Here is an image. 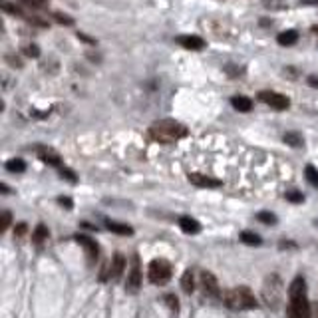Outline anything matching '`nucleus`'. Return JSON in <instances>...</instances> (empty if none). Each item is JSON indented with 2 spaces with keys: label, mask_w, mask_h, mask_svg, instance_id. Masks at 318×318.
Masks as SVG:
<instances>
[{
  "label": "nucleus",
  "mask_w": 318,
  "mask_h": 318,
  "mask_svg": "<svg viewBox=\"0 0 318 318\" xmlns=\"http://www.w3.org/2000/svg\"><path fill=\"white\" fill-rule=\"evenodd\" d=\"M106 227L111 231V233H118V235H131L133 233V229L126 223H115V221H107Z\"/></svg>",
  "instance_id": "obj_17"
},
{
  "label": "nucleus",
  "mask_w": 318,
  "mask_h": 318,
  "mask_svg": "<svg viewBox=\"0 0 318 318\" xmlns=\"http://www.w3.org/2000/svg\"><path fill=\"white\" fill-rule=\"evenodd\" d=\"M288 298H291V304H288V314L295 318H308L310 316V304L306 298V282L302 276H297L291 286H288Z\"/></svg>",
  "instance_id": "obj_2"
},
{
  "label": "nucleus",
  "mask_w": 318,
  "mask_h": 318,
  "mask_svg": "<svg viewBox=\"0 0 318 318\" xmlns=\"http://www.w3.org/2000/svg\"><path fill=\"white\" fill-rule=\"evenodd\" d=\"M258 100L267 106H271V107H275V109H286L291 106V100L282 94H278V92H261L258 94Z\"/></svg>",
  "instance_id": "obj_6"
},
{
  "label": "nucleus",
  "mask_w": 318,
  "mask_h": 318,
  "mask_svg": "<svg viewBox=\"0 0 318 318\" xmlns=\"http://www.w3.org/2000/svg\"><path fill=\"white\" fill-rule=\"evenodd\" d=\"M54 18H56L58 22H60V24H68V26H72V24H74V20H72V18H68L66 14H54Z\"/></svg>",
  "instance_id": "obj_32"
},
{
  "label": "nucleus",
  "mask_w": 318,
  "mask_h": 318,
  "mask_svg": "<svg viewBox=\"0 0 318 318\" xmlns=\"http://www.w3.org/2000/svg\"><path fill=\"white\" fill-rule=\"evenodd\" d=\"M181 286H183V291H185L187 295H191V293L195 291V278H193V271H191V269L183 273V276H181Z\"/></svg>",
  "instance_id": "obj_19"
},
{
  "label": "nucleus",
  "mask_w": 318,
  "mask_h": 318,
  "mask_svg": "<svg viewBox=\"0 0 318 318\" xmlns=\"http://www.w3.org/2000/svg\"><path fill=\"white\" fill-rule=\"evenodd\" d=\"M124 271H126V256L122 253H115L113 254V261H111V267H109V273H111L109 278L118 280L124 275Z\"/></svg>",
  "instance_id": "obj_11"
},
{
  "label": "nucleus",
  "mask_w": 318,
  "mask_h": 318,
  "mask_svg": "<svg viewBox=\"0 0 318 318\" xmlns=\"http://www.w3.org/2000/svg\"><path fill=\"white\" fill-rule=\"evenodd\" d=\"M312 32H314V34H318V26H314V28H312Z\"/></svg>",
  "instance_id": "obj_38"
},
{
  "label": "nucleus",
  "mask_w": 318,
  "mask_h": 318,
  "mask_svg": "<svg viewBox=\"0 0 318 318\" xmlns=\"http://www.w3.org/2000/svg\"><path fill=\"white\" fill-rule=\"evenodd\" d=\"M199 280H201V286H203L205 297H209V298H221V286H219L217 278L211 273L203 271V273H201V276H199Z\"/></svg>",
  "instance_id": "obj_5"
},
{
  "label": "nucleus",
  "mask_w": 318,
  "mask_h": 318,
  "mask_svg": "<svg viewBox=\"0 0 318 318\" xmlns=\"http://www.w3.org/2000/svg\"><path fill=\"white\" fill-rule=\"evenodd\" d=\"M36 153H38V157H40L44 163H48V165L60 167V163H62L60 155H58L56 151H52V149H48V148H38V149H36Z\"/></svg>",
  "instance_id": "obj_13"
},
{
  "label": "nucleus",
  "mask_w": 318,
  "mask_h": 318,
  "mask_svg": "<svg viewBox=\"0 0 318 318\" xmlns=\"http://www.w3.org/2000/svg\"><path fill=\"white\" fill-rule=\"evenodd\" d=\"M58 203H60L62 207H66V209H72L74 207V201L70 197H58Z\"/></svg>",
  "instance_id": "obj_31"
},
{
  "label": "nucleus",
  "mask_w": 318,
  "mask_h": 318,
  "mask_svg": "<svg viewBox=\"0 0 318 318\" xmlns=\"http://www.w3.org/2000/svg\"><path fill=\"white\" fill-rule=\"evenodd\" d=\"M185 135H187V127L175 120H159L149 127V137L157 143H165V146L183 139Z\"/></svg>",
  "instance_id": "obj_1"
},
{
  "label": "nucleus",
  "mask_w": 318,
  "mask_h": 318,
  "mask_svg": "<svg viewBox=\"0 0 318 318\" xmlns=\"http://www.w3.org/2000/svg\"><path fill=\"white\" fill-rule=\"evenodd\" d=\"M265 298L269 300V306L273 302V306H276V302H280V295H282V286H280V280L278 276H269L267 278V284H265Z\"/></svg>",
  "instance_id": "obj_7"
},
{
  "label": "nucleus",
  "mask_w": 318,
  "mask_h": 318,
  "mask_svg": "<svg viewBox=\"0 0 318 318\" xmlns=\"http://www.w3.org/2000/svg\"><path fill=\"white\" fill-rule=\"evenodd\" d=\"M241 241L245 245H251V247H258V245L263 243L261 237H258L256 233H251V231H243V233H241Z\"/></svg>",
  "instance_id": "obj_20"
},
{
  "label": "nucleus",
  "mask_w": 318,
  "mask_h": 318,
  "mask_svg": "<svg viewBox=\"0 0 318 318\" xmlns=\"http://www.w3.org/2000/svg\"><path fill=\"white\" fill-rule=\"evenodd\" d=\"M74 239H76V243H80V245L85 249V253H88V256H90V261H96V258H98V253H100L98 243H96L94 239H90V237H85V235H76Z\"/></svg>",
  "instance_id": "obj_10"
},
{
  "label": "nucleus",
  "mask_w": 318,
  "mask_h": 318,
  "mask_svg": "<svg viewBox=\"0 0 318 318\" xmlns=\"http://www.w3.org/2000/svg\"><path fill=\"white\" fill-rule=\"evenodd\" d=\"M10 223H12V215L8 211H4L2 213V221H0V233H4V231L10 227Z\"/></svg>",
  "instance_id": "obj_29"
},
{
  "label": "nucleus",
  "mask_w": 318,
  "mask_h": 318,
  "mask_svg": "<svg viewBox=\"0 0 318 318\" xmlns=\"http://www.w3.org/2000/svg\"><path fill=\"white\" fill-rule=\"evenodd\" d=\"M316 225H318V223H316Z\"/></svg>",
  "instance_id": "obj_39"
},
{
  "label": "nucleus",
  "mask_w": 318,
  "mask_h": 318,
  "mask_svg": "<svg viewBox=\"0 0 318 318\" xmlns=\"http://www.w3.org/2000/svg\"><path fill=\"white\" fill-rule=\"evenodd\" d=\"M256 221L258 223H265V225H276V215L275 213H269V211H261V213H256Z\"/></svg>",
  "instance_id": "obj_23"
},
{
  "label": "nucleus",
  "mask_w": 318,
  "mask_h": 318,
  "mask_svg": "<svg viewBox=\"0 0 318 318\" xmlns=\"http://www.w3.org/2000/svg\"><path fill=\"white\" fill-rule=\"evenodd\" d=\"M0 189H2V193H10V189H8V185H6V183L0 185Z\"/></svg>",
  "instance_id": "obj_37"
},
{
  "label": "nucleus",
  "mask_w": 318,
  "mask_h": 318,
  "mask_svg": "<svg viewBox=\"0 0 318 318\" xmlns=\"http://www.w3.org/2000/svg\"><path fill=\"white\" fill-rule=\"evenodd\" d=\"M276 42H278L280 46H293V44H297V42H298V32H297V30H286V32H280V34H278V38H276Z\"/></svg>",
  "instance_id": "obj_16"
},
{
  "label": "nucleus",
  "mask_w": 318,
  "mask_h": 318,
  "mask_svg": "<svg viewBox=\"0 0 318 318\" xmlns=\"http://www.w3.org/2000/svg\"><path fill=\"white\" fill-rule=\"evenodd\" d=\"M48 229H46V225H38L36 229H34V233H32V241L36 243V245H40L42 241H46L48 239Z\"/></svg>",
  "instance_id": "obj_21"
},
{
  "label": "nucleus",
  "mask_w": 318,
  "mask_h": 318,
  "mask_svg": "<svg viewBox=\"0 0 318 318\" xmlns=\"http://www.w3.org/2000/svg\"><path fill=\"white\" fill-rule=\"evenodd\" d=\"M189 181H191L193 185H197V187H205V189H213V187H221V185H223L221 179L203 175V173H189Z\"/></svg>",
  "instance_id": "obj_9"
},
{
  "label": "nucleus",
  "mask_w": 318,
  "mask_h": 318,
  "mask_svg": "<svg viewBox=\"0 0 318 318\" xmlns=\"http://www.w3.org/2000/svg\"><path fill=\"white\" fill-rule=\"evenodd\" d=\"M263 6L271 10H282L286 6V0H263Z\"/></svg>",
  "instance_id": "obj_25"
},
{
  "label": "nucleus",
  "mask_w": 318,
  "mask_h": 318,
  "mask_svg": "<svg viewBox=\"0 0 318 318\" xmlns=\"http://www.w3.org/2000/svg\"><path fill=\"white\" fill-rule=\"evenodd\" d=\"M225 306H229L231 310H247V308H256L258 302L254 298V295L251 293L249 286H237L231 288L223 295Z\"/></svg>",
  "instance_id": "obj_3"
},
{
  "label": "nucleus",
  "mask_w": 318,
  "mask_h": 318,
  "mask_svg": "<svg viewBox=\"0 0 318 318\" xmlns=\"http://www.w3.org/2000/svg\"><path fill=\"white\" fill-rule=\"evenodd\" d=\"M6 169L12 171V173H24L26 171V163L22 159H10V161H6Z\"/></svg>",
  "instance_id": "obj_24"
},
{
  "label": "nucleus",
  "mask_w": 318,
  "mask_h": 318,
  "mask_svg": "<svg viewBox=\"0 0 318 318\" xmlns=\"http://www.w3.org/2000/svg\"><path fill=\"white\" fill-rule=\"evenodd\" d=\"M304 173H306V179H308V183H310L312 187H316V189H318V169H316L314 165H306Z\"/></svg>",
  "instance_id": "obj_22"
},
{
  "label": "nucleus",
  "mask_w": 318,
  "mask_h": 318,
  "mask_svg": "<svg viewBox=\"0 0 318 318\" xmlns=\"http://www.w3.org/2000/svg\"><path fill=\"white\" fill-rule=\"evenodd\" d=\"M286 201H291V203H302L304 197L300 191H286Z\"/></svg>",
  "instance_id": "obj_26"
},
{
  "label": "nucleus",
  "mask_w": 318,
  "mask_h": 318,
  "mask_svg": "<svg viewBox=\"0 0 318 318\" xmlns=\"http://www.w3.org/2000/svg\"><path fill=\"white\" fill-rule=\"evenodd\" d=\"M165 300H167V304H169V308H171V310H177V308H179L177 298L173 297V295H167V297H165Z\"/></svg>",
  "instance_id": "obj_33"
},
{
  "label": "nucleus",
  "mask_w": 318,
  "mask_h": 318,
  "mask_svg": "<svg viewBox=\"0 0 318 318\" xmlns=\"http://www.w3.org/2000/svg\"><path fill=\"white\" fill-rule=\"evenodd\" d=\"M60 173H62V177H66L70 183H76V181H78V177L74 175V171H72V169H66V167H62V169H60Z\"/></svg>",
  "instance_id": "obj_30"
},
{
  "label": "nucleus",
  "mask_w": 318,
  "mask_h": 318,
  "mask_svg": "<svg viewBox=\"0 0 318 318\" xmlns=\"http://www.w3.org/2000/svg\"><path fill=\"white\" fill-rule=\"evenodd\" d=\"M24 233H26V225H24V223H20V225H18V229H16V235H18V237H22Z\"/></svg>",
  "instance_id": "obj_35"
},
{
  "label": "nucleus",
  "mask_w": 318,
  "mask_h": 318,
  "mask_svg": "<svg viewBox=\"0 0 318 318\" xmlns=\"http://www.w3.org/2000/svg\"><path fill=\"white\" fill-rule=\"evenodd\" d=\"M24 54L30 56V58H38V56H40V48H38L36 44H26V46H24Z\"/></svg>",
  "instance_id": "obj_28"
},
{
  "label": "nucleus",
  "mask_w": 318,
  "mask_h": 318,
  "mask_svg": "<svg viewBox=\"0 0 318 318\" xmlns=\"http://www.w3.org/2000/svg\"><path fill=\"white\" fill-rule=\"evenodd\" d=\"M177 42H179L183 48H187V50H195V52L205 48V40H203V38H199V36H179Z\"/></svg>",
  "instance_id": "obj_12"
},
{
  "label": "nucleus",
  "mask_w": 318,
  "mask_h": 318,
  "mask_svg": "<svg viewBox=\"0 0 318 318\" xmlns=\"http://www.w3.org/2000/svg\"><path fill=\"white\" fill-rule=\"evenodd\" d=\"M78 38H80V40H84V42H90V44H96V40H92V38H88V36H84L82 32H78Z\"/></svg>",
  "instance_id": "obj_36"
},
{
  "label": "nucleus",
  "mask_w": 318,
  "mask_h": 318,
  "mask_svg": "<svg viewBox=\"0 0 318 318\" xmlns=\"http://www.w3.org/2000/svg\"><path fill=\"white\" fill-rule=\"evenodd\" d=\"M284 143H288L291 148H302L304 146V137L300 135V133H297V131H288V133H284Z\"/></svg>",
  "instance_id": "obj_18"
},
{
  "label": "nucleus",
  "mask_w": 318,
  "mask_h": 318,
  "mask_svg": "<svg viewBox=\"0 0 318 318\" xmlns=\"http://www.w3.org/2000/svg\"><path fill=\"white\" fill-rule=\"evenodd\" d=\"M141 286V267H139V256L133 254L131 256V269L127 275V291L129 293H137Z\"/></svg>",
  "instance_id": "obj_8"
},
{
  "label": "nucleus",
  "mask_w": 318,
  "mask_h": 318,
  "mask_svg": "<svg viewBox=\"0 0 318 318\" xmlns=\"http://www.w3.org/2000/svg\"><path fill=\"white\" fill-rule=\"evenodd\" d=\"M231 106H233L237 111L247 113V111L253 109V100H249L247 96H233L231 98Z\"/></svg>",
  "instance_id": "obj_15"
},
{
  "label": "nucleus",
  "mask_w": 318,
  "mask_h": 318,
  "mask_svg": "<svg viewBox=\"0 0 318 318\" xmlns=\"http://www.w3.org/2000/svg\"><path fill=\"white\" fill-rule=\"evenodd\" d=\"M171 275H173V267H171V263L165 261V258H153V261L149 263V269H148L149 282L165 284V282H169Z\"/></svg>",
  "instance_id": "obj_4"
},
{
  "label": "nucleus",
  "mask_w": 318,
  "mask_h": 318,
  "mask_svg": "<svg viewBox=\"0 0 318 318\" xmlns=\"http://www.w3.org/2000/svg\"><path fill=\"white\" fill-rule=\"evenodd\" d=\"M179 227H181L183 233H187V235H195V233H199V231H201V225L193 217H181L179 219Z\"/></svg>",
  "instance_id": "obj_14"
},
{
  "label": "nucleus",
  "mask_w": 318,
  "mask_h": 318,
  "mask_svg": "<svg viewBox=\"0 0 318 318\" xmlns=\"http://www.w3.org/2000/svg\"><path fill=\"white\" fill-rule=\"evenodd\" d=\"M306 82H308V85H310V88H318V74H312V76H308V78H306Z\"/></svg>",
  "instance_id": "obj_34"
},
{
  "label": "nucleus",
  "mask_w": 318,
  "mask_h": 318,
  "mask_svg": "<svg viewBox=\"0 0 318 318\" xmlns=\"http://www.w3.org/2000/svg\"><path fill=\"white\" fill-rule=\"evenodd\" d=\"M18 2H22L28 8H44L46 6V0H18Z\"/></svg>",
  "instance_id": "obj_27"
}]
</instances>
